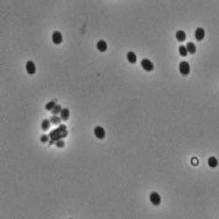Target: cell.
Listing matches in <instances>:
<instances>
[{
    "mask_svg": "<svg viewBox=\"0 0 219 219\" xmlns=\"http://www.w3.org/2000/svg\"><path fill=\"white\" fill-rule=\"evenodd\" d=\"M186 48L191 54H194L196 52V46L193 42H188L186 45Z\"/></svg>",
    "mask_w": 219,
    "mask_h": 219,
    "instance_id": "obj_15",
    "label": "cell"
},
{
    "mask_svg": "<svg viewBox=\"0 0 219 219\" xmlns=\"http://www.w3.org/2000/svg\"><path fill=\"white\" fill-rule=\"evenodd\" d=\"M126 58L128 59V61L131 64L135 63L137 60L136 55L134 52L132 51L128 52L126 54Z\"/></svg>",
    "mask_w": 219,
    "mask_h": 219,
    "instance_id": "obj_11",
    "label": "cell"
},
{
    "mask_svg": "<svg viewBox=\"0 0 219 219\" xmlns=\"http://www.w3.org/2000/svg\"><path fill=\"white\" fill-rule=\"evenodd\" d=\"M179 52L180 54L181 55V56H183V57H185L188 53V51H187V49L186 48V47L183 46V45H181V46H179Z\"/></svg>",
    "mask_w": 219,
    "mask_h": 219,
    "instance_id": "obj_19",
    "label": "cell"
},
{
    "mask_svg": "<svg viewBox=\"0 0 219 219\" xmlns=\"http://www.w3.org/2000/svg\"><path fill=\"white\" fill-rule=\"evenodd\" d=\"M97 48L98 51L101 52H104L107 49V44L105 41L100 40L97 42Z\"/></svg>",
    "mask_w": 219,
    "mask_h": 219,
    "instance_id": "obj_9",
    "label": "cell"
},
{
    "mask_svg": "<svg viewBox=\"0 0 219 219\" xmlns=\"http://www.w3.org/2000/svg\"><path fill=\"white\" fill-rule=\"evenodd\" d=\"M62 109H63L61 105L59 104H57L55 105L54 109L51 111V114L53 115H57L58 114H60Z\"/></svg>",
    "mask_w": 219,
    "mask_h": 219,
    "instance_id": "obj_17",
    "label": "cell"
},
{
    "mask_svg": "<svg viewBox=\"0 0 219 219\" xmlns=\"http://www.w3.org/2000/svg\"><path fill=\"white\" fill-rule=\"evenodd\" d=\"M52 41L55 45H59L63 42V35L59 31H54L52 36Z\"/></svg>",
    "mask_w": 219,
    "mask_h": 219,
    "instance_id": "obj_6",
    "label": "cell"
},
{
    "mask_svg": "<svg viewBox=\"0 0 219 219\" xmlns=\"http://www.w3.org/2000/svg\"><path fill=\"white\" fill-rule=\"evenodd\" d=\"M208 164L211 168H214L218 165L219 162H218V160L216 159V157L212 156V157H211L209 158V159L208 160Z\"/></svg>",
    "mask_w": 219,
    "mask_h": 219,
    "instance_id": "obj_12",
    "label": "cell"
},
{
    "mask_svg": "<svg viewBox=\"0 0 219 219\" xmlns=\"http://www.w3.org/2000/svg\"><path fill=\"white\" fill-rule=\"evenodd\" d=\"M176 38L180 42L184 41L186 38L185 32L182 30H179L176 33Z\"/></svg>",
    "mask_w": 219,
    "mask_h": 219,
    "instance_id": "obj_14",
    "label": "cell"
},
{
    "mask_svg": "<svg viewBox=\"0 0 219 219\" xmlns=\"http://www.w3.org/2000/svg\"><path fill=\"white\" fill-rule=\"evenodd\" d=\"M68 131L67 127L65 124L60 125L57 128L51 131L49 134V136L51 138L49 143H53L54 141H57L67 136Z\"/></svg>",
    "mask_w": 219,
    "mask_h": 219,
    "instance_id": "obj_1",
    "label": "cell"
},
{
    "mask_svg": "<svg viewBox=\"0 0 219 219\" xmlns=\"http://www.w3.org/2000/svg\"><path fill=\"white\" fill-rule=\"evenodd\" d=\"M49 120L51 123H52L54 125L59 124L61 122V119L60 117L58 116L57 115H53L52 116H51Z\"/></svg>",
    "mask_w": 219,
    "mask_h": 219,
    "instance_id": "obj_16",
    "label": "cell"
},
{
    "mask_svg": "<svg viewBox=\"0 0 219 219\" xmlns=\"http://www.w3.org/2000/svg\"><path fill=\"white\" fill-rule=\"evenodd\" d=\"M49 135H46V134H43L41 136L40 138V141L42 143H46L49 141Z\"/></svg>",
    "mask_w": 219,
    "mask_h": 219,
    "instance_id": "obj_21",
    "label": "cell"
},
{
    "mask_svg": "<svg viewBox=\"0 0 219 219\" xmlns=\"http://www.w3.org/2000/svg\"><path fill=\"white\" fill-rule=\"evenodd\" d=\"M25 68L26 71L28 74L32 75L35 73L36 68V65L33 61L28 60L26 64Z\"/></svg>",
    "mask_w": 219,
    "mask_h": 219,
    "instance_id": "obj_7",
    "label": "cell"
},
{
    "mask_svg": "<svg viewBox=\"0 0 219 219\" xmlns=\"http://www.w3.org/2000/svg\"><path fill=\"white\" fill-rule=\"evenodd\" d=\"M179 71L183 75H188L190 72V65L187 61H182L179 64Z\"/></svg>",
    "mask_w": 219,
    "mask_h": 219,
    "instance_id": "obj_2",
    "label": "cell"
},
{
    "mask_svg": "<svg viewBox=\"0 0 219 219\" xmlns=\"http://www.w3.org/2000/svg\"><path fill=\"white\" fill-rule=\"evenodd\" d=\"M206 32L203 28H198L195 31L194 36L197 41H201L205 36Z\"/></svg>",
    "mask_w": 219,
    "mask_h": 219,
    "instance_id": "obj_8",
    "label": "cell"
},
{
    "mask_svg": "<svg viewBox=\"0 0 219 219\" xmlns=\"http://www.w3.org/2000/svg\"><path fill=\"white\" fill-rule=\"evenodd\" d=\"M60 118L63 121H67L70 117V111L68 108H63L60 112Z\"/></svg>",
    "mask_w": 219,
    "mask_h": 219,
    "instance_id": "obj_10",
    "label": "cell"
},
{
    "mask_svg": "<svg viewBox=\"0 0 219 219\" xmlns=\"http://www.w3.org/2000/svg\"><path fill=\"white\" fill-rule=\"evenodd\" d=\"M150 200L152 204L155 206H159L161 202L160 195L156 192H153L150 196Z\"/></svg>",
    "mask_w": 219,
    "mask_h": 219,
    "instance_id": "obj_4",
    "label": "cell"
},
{
    "mask_svg": "<svg viewBox=\"0 0 219 219\" xmlns=\"http://www.w3.org/2000/svg\"><path fill=\"white\" fill-rule=\"evenodd\" d=\"M51 127V121L48 119H45L42 121L41 123V129L42 131H47Z\"/></svg>",
    "mask_w": 219,
    "mask_h": 219,
    "instance_id": "obj_13",
    "label": "cell"
},
{
    "mask_svg": "<svg viewBox=\"0 0 219 219\" xmlns=\"http://www.w3.org/2000/svg\"><path fill=\"white\" fill-rule=\"evenodd\" d=\"M94 134L97 138L102 140L105 137V130L103 127L98 126L95 127L94 129Z\"/></svg>",
    "mask_w": 219,
    "mask_h": 219,
    "instance_id": "obj_3",
    "label": "cell"
},
{
    "mask_svg": "<svg viewBox=\"0 0 219 219\" xmlns=\"http://www.w3.org/2000/svg\"><path fill=\"white\" fill-rule=\"evenodd\" d=\"M141 65L143 69L147 71H151L154 69L153 64L149 59H143L141 61Z\"/></svg>",
    "mask_w": 219,
    "mask_h": 219,
    "instance_id": "obj_5",
    "label": "cell"
},
{
    "mask_svg": "<svg viewBox=\"0 0 219 219\" xmlns=\"http://www.w3.org/2000/svg\"><path fill=\"white\" fill-rule=\"evenodd\" d=\"M56 105V102L54 100H52V101L48 102L45 105V109L47 111H52V110L54 109L55 106Z\"/></svg>",
    "mask_w": 219,
    "mask_h": 219,
    "instance_id": "obj_18",
    "label": "cell"
},
{
    "mask_svg": "<svg viewBox=\"0 0 219 219\" xmlns=\"http://www.w3.org/2000/svg\"><path fill=\"white\" fill-rule=\"evenodd\" d=\"M191 163L194 165H196L198 164V160L196 158H193L191 160Z\"/></svg>",
    "mask_w": 219,
    "mask_h": 219,
    "instance_id": "obj_22",
    "label": "cell"
},
{
    "mask_svg": "<svg viewBox=\"0 0 219 219\" xmlns=\"http://www.w3.org/2000/svg\"><path fill=\"white\" fill-rule=\"evenodd\" d=\"M55 146L59 148H63L65 146V141L63 140H59L56 141Z\"/></svg>",
    "mask_w": 219,
    "mask_h": 219,
    "instance_id": "obj_20",
    "label": "cell"
}]
</instances>
